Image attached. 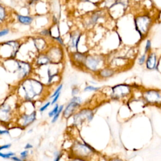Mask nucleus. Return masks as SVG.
<instances>
[{"mask_svg":"<svg viewBox=\"0 0 161 161\" xmlns=\"http://www.w3.org/2000/svg\"><path fill=\"white\" fill-rule=\"evenodd\" d=\"M72 152L77 155V157L83 158L89 157L93 152H94V149L86 143H84V144H82L77 142L73 145Z\"/></svg>","mask_w":161,"mask_h":161,"instance_id":"nucleus-4","label":"nucleus"},{"mask_svg":"<svg viewBox=\"0 0 161 161\" xmlns=\"http://www.w3.org/2000/svg\"><path fill=\"white\" fill-rule=\"evenodd\" d=\"M50 102H48V103H47L44 106H43L42 107H41L40 108V111H41V112H43V111H44L49 106H50Z\"/></svg>","mask_w":161,"mask_h":161,"instance_id":"nucleus-28","label":"nucleus"},{"mask_svg":"<svg viewBox=\"0 0 161 161\" xmlns=\"http://www.w3.org/2000/svg\"><path fill=\"white\" fill-rule=\"evenodd\" d=\"M45 43L46 42L44 41V40L40 38H36L34 40L35 46L36 48V49L38 50L39 51H41L45 48Z\"/></svg>","mask_w":161,"mask_h":161,"instance_id":"nucleus-17","label":"nucleus"},{"mask_svg":"<svg viewBox=\"0 0 161 161\" xmlns=\"http://www.w3.org/2000/svg\"><path fill=\"white\" fill-rule=\"evenodd\" d=\"M70 161H86V160L82 159L81 158H74V159H72V160H71Z\"/></svg>","mask_w":161,"mask_h":161,"instance_id":"nucleus-36","label":"nucleus"},{"mask_svg":"<svg viewBox=\"0 0 161 161\" xmlns=\"http://www.w3.org/2000/svg\"><path fill=\"white\" fill-rule=\"evenodd\" d=\"M78 91H79V90H78L77 88H74V89H72V95H73V96L76 95V94L78 93Z\"/></svg>","mask_w":161,"mask_h":161,"instance_id":"nucleus-34","label":"nucleus"},{"mask_svg":"<svg viewBox=\"0 0 161 161\" xmlns=\"http://www.w3.org/2000/svg\"><path fill=\"white\" fill-rule=\"evenodd\" d=\"M103 62V58L100 56L89 55L87 56L84 65L87 69L92 72H97L102 69L101 67Z\"/></svg>","mask_w":161,"mask_h":161,"instance_id":"nucleus-3","label":"nucleus"},{"mask_svg":"<svg viewBox=\"0 0 161 161\" xmlns=\"http://www.w3.org/2000/svg\"><path fill=\"white\" fill-rule=\"evenodd\" d=\"M11 159L14 161H23L22 159L17 157H15V156H13L11 157Z\"/></svg>","mask_w":161,"mask_h":161,"instance_id":"nucleus-33","label":"nucleus"},{"mask_svg":"<svg viewBox=\"0 0 161 161\" xmlns=\"http://www.w3.org/2000/svg\"><path fill=\"white\" fill-rule=\"evenodd\" d=\"M60 94V92L58 93L56 96H55V97H53V100H52V104H55V103H56V101H57V99H58V97H59Z\"/></svg>","mask_w":161,"mask_h":161,"instance_id":"nucleus-30","label":"nucleus"},{"mask_svg":"<svg viewBox=\"0 0 161 161\" xmlns=\"http://www.w3.org/2000/svg\"><path fill=\"white\" fill-rule=\"evenodd\" d=\"M114 73H115V71L113 69L105 67V68H103V69H101L98 72V75L101 78L106 79V78H109V77H112L114 74Z\"/></svg>","mask_w":161,"mask_h":161,"instance_id":"nucleus-12","label":"nucleus"},{"mask_svg":"<svg viewBox=\"0 0 161 161\" xmlns=\"http://www.w3.org/2000/svg\"><path fill=\"white\" fill-rule=\"evenodd\" d=\"M61 156H62V154H60L59 153H57L55 155V157L54 161H59L60 158H61Z\"/></svg>","mask_w":161,"mask_h":161,"instance_id":"nucleus-31","label":"nucleus"},{"mask_svg":"<svg viewBox=\"0 0 161 161\" xmlns=\"http://www.w3.org/2000/svg\"><path fill=\"white\" fill-rule=\"evenodd\" d=\"M151 49V42L150 40H148L147 41L146 45H145V53H147Z\"/></svg>","mask_w":161,"mask_h":161,"instance_id":"nucleus-25","label":"nucleus"},{"mask_svg":"<svg viewBox=\"0 0 161 161\" xmlns=\"http://www.w3.org/2000/svg\"><path fill=\"white\" fill-rule=\"evenodd\" d=\"M50 62H51L49 57L47 54L45 53H40L36 60V64L40 66L47 65Z\"/></svg>","mask_w":161,"mask_h":161,"instance_id":"nucleus-15","label":"nucleus"},{"mask_svg":"<svg viewBox=\"0 0 161 161\" xmlns=\"http://www.w3.org/2000/svg\"><path fill=\"white\" fill-rule=\"evenodd\" d=\"M93 112L91 110L87 109H82L74 115V123L76 125L82 124L83 122L85 121L86 119H87L89 121H91V119L93 118Z\"/></svg>","mask_w":161,"mask_h":161,"instance_id":"nucleus-8","label":"nucleus"},{"mask_svg":"<svg viewBox=\"0 0 161 161\" xmlns=\"http://www.w3.org/2000/svg\"><path fill=\"white\" fill-rule=\"evenodd\" d=\"M17 18H18V21L20 23H21L23 25H30L33 21V18L31 16H28L18 15Z\"/></svg>","mask_w":161,"mask_h":161,"instance_id":"nucleus-16","label":"nucleus"},{"mask_svg":"<svg viewBox=\"0 0 161 161\" xmlns=\"http://www.w3.org/2000/svg\"><path fill=\"white\" fill-rule=\"evenodd\" d=\"M48 57H49L50 62H53V59H57V57L58 58H60L62 57V52L60 51V48H53L50 50V54H47Z\"/></svg>","mask_w":161,"mask_h":161,"instance_id":"nucleus-14","label":"nucleus"},{"mask_svg":"<svg viewBox=\"0 0 161 161\" xmlns=\"http://www.w3.org/2000/svg\"><path fill=\"white\" fill-rule=\"evenodd\" d=\"M147 59H146V54L145 53H144L143 55H142L139 58H138V64H140V65H142V64H143L144 63H145V60H146Z\"/></svg>","mask_w":161,"mask_h":161,"instance_id":"nucleus-26","label":"nucleus"},{"mask_svg":"<svg viewBox=\"0 0 161 161\" xmlns=\"http://www.w3.org/2000/svg\"><path fill=\"white\" fill-rule=\"evenodd\" d=\"M32 147H33V146H32L31 144L27 143V144L26 145V146L25 147V149H28V148H32Z\"/></svg>","mask_w":161,"mask_h":161,"instance_id":"nucleus-37","label":"nucleus"},{"mask_svg":"<svg viewBox=\"0 0 161 161\" xmlns=\"http://www.w3.org/2000/svg\"><path fill=\"white\" fill-rule=\"evenodd\" d=\"M58 109H59V108H58V104H56L55 106L53 108V109L51 111H50V112L48 113V116H49V117L54 116L57 113V112H58Z\"/></svg>","mask_w":161,"mask_h":161,"instance_id":"nucleus-19","label":"nucleus"},{"mask_svg":"<svg viewBox=\"0 0 161 161\" xmlns=\"http://www.w3.org/2000/svg\"><path fill=\"white\" fill-rule=\"evenodd\" d=\"M110 161H122L121 160H119V159H118V158H115V159H113V160H111Z\"/></svg>","mask_w":161,"mask_h":161,"instance_id":"nucleus-39","label":"nucleus"},{"mask_svg":"<svg viewBox=\"0 0 161 161\" xmlns=\"http://www.w3.org/2000/svg\"><path fill=\"white\" fill-rule=\"evenodd\" d=\"M20 155H21V158L22 159H24L25 158L27 155H28V150H25V151H23L22 152L20 153Z\"/></svg>","mask_w":161,"mask_h":161,"instance_id":"nucleus-29","label":"nucleus"},{"mask_svg":"<svg viewBox=\"0 0 161 161\" xmlns=\"http://www.w3.org/2000/svg\"><path fill=\"white\" fill-rule=\"evenodd\" d=\"M63 108H64V106H62V105L59 107V109H58V111L57 113V114L53 116V119H52V123H54V122H55V121H57V119H58V116H59V115H60V113L62 112V109H63Z\"/></svg>","mask_w":161,"mask_h":161,"instance_id":"nucleus-21","label":"nucleus"},{"mask_svg":"<svg viewBox=\"0 0 161 161\" xmlns=\"http://www.w3.org/2000/svg\"><path fill=\"white\" fill-rule=\"evenodd\" d=\"M19 88L23 92L25 99L31 101L42 94L43 90V85L35 79L26 78L21 82Z\"/></svg>","mask_w":161,"mask_h":161,"instance_id":"nucleus-1","label":"nucleus"},{"mask_svg":"<svg viewBox=\"0 0 161 161\" xmlns=\"http://www.w3.org/2000/svg\"><path fill=\"white\" fill-rule=\"evenodd\" d=\"M11 147V144H6V145H3L0 147V149L1 150H3V149H4V148H8Z\"/></svg>","mask_w":161,"mask_h":161,"instance_id":"nucleus-32","label":"nucleus"},{"mask_svg":"<svg viewBox=\"0 0 161 161\" xmlns=\"http://www.w3.org/2000/svg\"><path fill=\"white\" fill-rule=\"evenodd\" d=\"M10 111H11V107L8 104L4 103V104H3L1 106V113L2 114H4V116L8 118V115L9 114Z\"/></svg>","mask_w":161,"mask_h":161,"instance_id":"nucleus-18","label":"nucleus"},{"mask_svg":"<svg viewBox=\"0 0 161 161\" xmlns=\"http://www.w3.org/2000/svg\"><path fill=\"white\" fill-rule=\"evenodd\" d=\"M135 29L142 38H144L149 32L152 24V18L146 14L140 15L135 18Z\"/></svg>","mask_w":161,"mask_h":161,"instance_id":"nucleus-2","label":"nucleus"},{"mask_svg":"<svg viewBox=\"0 0 161 161\" xmlns=\"http://www.w3.org/2000/svg\"><path fill=\"white\" fill-rule=\"evenodd\" d=\"M87 56L82 53H80L78 52H74L72 53V58L74 60V62L78 63V64H84L85 60L86 59Z\"/></svg>","mask_w":161,"mask_h":161,"instance_id":"nucleus-13","label":"nucleus"},{"mask_svg":"<svg viewBox=\"0 0 161 161\" xmlns=\"http://www.w3.org/2000/svg\"><path fill=\"white\" fill-rule=\"evenodd\" d=\"M14 155H15V153H13V152H8V153H0V156H1V157H3V158H9V157H13Z\"/></svg>","mask_w":161,"mask_h":161,"instance_id":"nucleus-23","label":"nucleus"},{"mask_svg":"<svg viewBox=\"0 0 161 161\" xmlns=\"http://www.w3.org/2000/svg\"><path fill=\"white\" fill-rule=\"evenodd\" d=\"M38 1H39V0H30V4H32V3H35V2Z\"/></svg>","mask_w":161,"mask_h":161,"instance_id":"nucleus-38","label":"nucleus"},{"mask_svg":"<svg viewBox=\"0 0 161 161\" xmlns=\"http://www.w3.org/2000/svg\"><path fill=\"white\" fill-rule=\"evenodd\" d=\"M100 87H94L92 86H87L84 88V91H95L99 89Z\"/></svg>","mask_w":161,"mask_h":161,"instance_id":"nucleus-22","label":"nucleus"},{"mask_svg":"<svg viewBox=\"0 0 161 161\" xmlns=\"http://www.w3.org/2000/svg\"><path fill=\"white\" fill-rule=\"evenodd\" d=\"M9 133V131L8 130H1L0 131V135H3V134H8Z\"/></svg>","mask_w":161,"mask_h":161,"instance_id":"nucleus-35","label":"nucleus"},{"mask_svg":"<svg viewBox=\"0 0 161 161\" xmlns=\"http://www.w3.org/2000/svg\"><path fill=\"white\" fill-rule=\"evenodd\" d=\"M8 33H9V30H8V29H7V28L3 29V30H2L0 31V36L2 37V36H4V35L8 34Z\"/></svg>","mask_w":161,"mask_h":161,"instance_id":"nucleus-27","label":"nucleus"},{"mask_svg":"<svg viewBox=\"0 0 161 161\" xmlns=\"http://www.w3.org/2000/svg\"><path fill=\"white\" fill-rule=\"evenodd\" d=\"M62 86H63V85L62 84H60L59 86H58V87L55 89V92H53V94L50 96V97L51 98H53L55 96H56L58 93H60V91H61V89H62Z\"/></svg>","mask_w":161,"mask_h":161,"instance_id":"nucleus-24","label":"nucleus"},{"mask_svg":"<svg viewBox=\"0 0 161 161\" xmlns=\"http://www.w3.org/2000/svg\"><path fill=\"white\" fill-rule=\"evenodd\" d=\"M6 11H5V8L3 7L2 6H0V19L2 21L4 19H5L6 16Z\"/></svg>","mask_w":161,"mask_h":161,"instance_id":"nucleus-20","label":"nucleus"},{"mask_svg":"<svg viewBox=\"0 0 161 161\" xmlns=\"http://www.w3.org/2000/svg\"><path fill=\"white\" fill-rule=\"evenodd\" d=\"M146 67L149 70L155 69L157 67V55L154 52L150 53L146 60Z\"/></svg>","mask_w":161,"mask_h":161,"instance_id":"nucleus-10","label":"nucleus"},{"mask_svg":"<svg viewBox=\"0 0 161 161\" xmlns=\"http://www.w3.org/2000/svg\"><path fill=\"white\" fill-rule=\"evenodd\" d=\"M31 65L29 63L16 60V67L15 71L18 73V78L20 79H25L31 72Z\"/></svg>","mask_w":161,"mask_h":161,"instance_id":"nucleus-5","label":"nucleus"},{"mask_svg":"<svg viewBox=\"0 0 161 161\" xmlns=\"http://www.w3.org/2000/svg\"><path fill=\"white\" fill-rule=\"evenodd\" d=\"M80 103L81 99L79 97H74L69 102V103L67 104L65 110L64 111V116L67 118H69L74 112V111L80 105Z\"/></svg>","mask_w":161,"mask_h":161,"instance_id":"nucleus-9","label":"nucleus"},{"mask_svg":"<svg viewBox=\"0 0 161 161\" xmlns=\"http://www.w3.org/2000/svg\"><path fill=\"white\" fill-rule=\"evenodd\" d=\"M36 119V112L33 111L30 114H23L21 117V125L23 126H28Z\"/></svg>","mask_w":161,"mask_h":161,"instance_id":"nucleus-11","label":"nucleus"},{"mask_svg":"<svg viewBox=\"0 0 161 161\" xmlns=\"http://www.w3.org/2000/svg\"><path fill=\"white\" fill-rule=\"evenodd\" d=\"M131 91L130 87L127 84H118L112 87L111 96L118 99L126 96Z\"/></svg>","mask_w":161,"mask_h":161,"instance_id":"nucleus-6","label":"nucleus"},{"mask_svg":"<svg viewBox=\"0 0 161 161\" xmlns=\"http://www.w3.org/2000/svg\"><path fill=\"white\" fill-rule=\"evenodd\" d=\"M143 97L144 99L148 103H161V92L159 91L154 89L147 90L143 92Z\"/></svg>","mask_w":161,"mask_h":161,"instance_id":"nucleus-7","label":"nucleus"}]
</instances>
